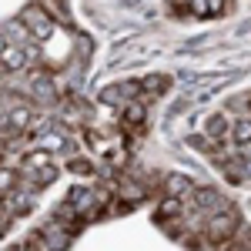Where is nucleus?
Returning a JSON list of instances; mask_svg holds the SVG:
<instances>
[{"label": "nucleus", "mask_w": 251, "mask_h": 251, "mask_svg": "<svg viewBox=\"0 0 251 251\" xmlns=\"http://www.w3.org/2000/svg\"><path fill=\"white\" fill-rule=\"evenodd\" d=\"M24 251H30V248H24Z\"/></svg>", "instance_id": "nucleus-23"}, {"label": "nucleus", "mask_w": 251, "mask_h": 251, "mask_svg": "<svg viewBox=\"0 0 251 251\" xmlns=\"http://www.w3.org/2000/svg\"><path fill=\"white\" fill-rule=\"evenodd\" d=\"M141 91H144V94H164V91H168V77H161V74L144 77L141 80Z\"/></svg>", "instance_id": "nucleus-19"}, {"label": "nucleus", "mask_w": 251, "mask_h": 251, "mask_svg": "<svg viewBox=\"0 0 251 251\" xmlns=\"http://www.w3.org/2000/svg\"><path fill=\"white\" fill-rule=\"evenodd\" d=\"M17 177H20V174L14 171V168L0 164V194H14V191H17Z\"/></svg>", "instance_id": "nucleus-18"}, {"label": "nucleus", "mask_w": 251, "mask_h": 251, "mask_svg": "<svg viewBox=\"0 0 251 251\" xmlns=\"http://www.w3.org/2000/svg\"><path fill=\"white\" fill-rule=\"evenodd\" d=\"M34 57H37V50H34V47L7 44V47L0 50V67H3V71H10V74H17V71H24Z\"/></svg>", "instance_id": "nucleus-5"}, {"label": "nucleus", "mask_w": 251, "mask_h": 251, "mask_svg": "<svg viewBox=\"0 0 251 251\" xmlns=\"http://www.w3.org/2000/svg\"><path fill=\"white\" fill-rule=\"evenodd\" d=\"M198 191V184H194L191 177H188V174H168V177H164V194H168V198H181V201H191V194Z\"/></svg>", "instance_id": "nucleus-7"}, {"label": "nucleus", "mask_w": 251, "mask_h": 251, "mask_svg": "<svg viewBox=\"0 0 251 251\" xmlns=\"http://www.w3.org/2000/svg\"><path fill=\"white\" fill-rule=\"evenodd\" d=\"M231 144H238V148H245V144H251V117H241V121H234L231 124Z\"/></svg>", "instance_id": "nucleus-16"}, {"label": "nucleus", "mask_w": 251, "mask_h": 251, "mask_svg": "<svg viewBox=\"0 0 251 251\" xmlns=\"http://www.w3.org/2000/svg\"><path fill=\"white\" fill-rule=\"evenodd\" d=\"M204 134H208V141H225V137L231 134V117L228 114H211L204 121Z\"/></svg>", "instance_id": "nucleus-11"}, {"label": "nucleus", "mask_w": 251, "mask_h": 251, "mask_svg": "<svg viewBox=\"0 0 251 251\" xmlns=\"http://www.w3.org/2000/svg\"><path fill=\"white\" fill-rule=\"evenodd\" d=\"M191 208H198V211H201V214H204V218H208V214L228 211L231 204H228V201H225L221 194L214 191V188H198V191L191 194Z\"/></svg>", "instance_id": "nucleus-6"}, {"label": "nucleus", "mask_w": 251, "mask_h": 251, "mask_svg": "<svg viewBox=\"0 0 251 251\" xmlns=\"http://www.w3.org/2000/svg\"><path fill=\"white\" fill-rule=\"evenodd\" d=\"M0 218H3V204H0Z\"/></svg>", "instance_id": "nucleus-22"}, {"label": "nucleus", "mask_w": 251, "mask_h": 251, "mask_svg": "<svg viewBox=\"0 0 251 251\" xmlns=\"http://www.w3.org/2000/svg\"><path fill=\"white\" fill-rule=\"evenodd\" d=\"M47 164H50V154L47 151H30V154L20 161V174H34L40 168H47Z\"/></svg>", "instance_id": "nucleus-15"}, {"label": "nucleus", "mask_w": 251, "mask_h": 251, "mask_svg": "<svg viewBox=\"0 0 251 251\" xmlns=\"http://www.w3.org/2000/svg\"><path fill=\"white\" fill-rule=\"evenodd\" d=\"M234 231H238V211H234V208L204 218V238H208L211 245H225Z\"/></svg>", "instance_id": "nucleus-2"}, {"label": "nucleus", "mask_w": 251, "mask_h": 251, "mask_svg": "<svg viewBox=\"0 0 251 251\" xmlns=\"http://www.w3.org/2000/svg\"><path fill=\"white\" fill-rule=\"evenodd\" d=\"M67 168H71L74 174H91V171H94V168H91V161H84V157H71V161H67Z\"/></svg>", "instance_id": "nucleus-21"}, {"label": "nucleus", "mask_w": 251, "mask_h": 251, "mask_svg": "<svg viewBox=\"0 0 251 251\" xmlns=\"http://www.w3.org/2000/svg\"><path fill=\"white\" fill-rule=\"evenodd\" d=\"M137 91H141V84H127V80H121V84L104 87V91H100V100H104L107 107H117V104H127V97H134Z\"/></svg>", "instance_id": "nucleus-8"}, {"label": "nucleus", "mask_w": 251, "mask_h": 251, "mask_svg": "<svg viewBox=\"0 0 251 251\" xmlns=\"http://www.w3.org/2000/svg\"><path fill=\"white\" fill-rule=\"evenodd\" d=\"M34 201H37V191H30V188H27V191L24 194H10V211L14 214H30L34 211Z\"/></svg>", "instance_id": "nucleus-14"}, {"label": "nucleus", "mask_w": 251, "mask_h": 251, "mask_svg": "<svg viewBox=\"0 0 251 251\" xmlns=\"http://www.w3.org/2000/svg\"><path fill=\"white\" fill-rule=\"evenodd\" d=\"M100 201H104V198H100L97 191H91V188H74V191L67 194V204L74 208V214H77L80 221H91V218L97 214L94 208L100 204Z\"/></svg>", "instance_id": "nucleus-4"}, {"label": "nucleus", "mask_w": 251, "mask_h": 251, "mask_svg": "<svg viewBox=\"0 0 251 251\" xmlns=\"http://www.w3.org/2000/svg\"><path fill=\"white\" fill-rule=\"evenodd\" d=\"M64 121H67V124H80V121H84V117H87V111H84V107H80V104H67V107H64Z\"/></svg>", "instance_id": "nucleus-20"}, {"label": "nucleus", "mask_w": 251, "mask_h": 251, "mask_svg": "<svg viewBox=\"0 0 251 251\" xmlns=\"http://www.w3.org/2000/svg\"><path fill=\"white\" fill-rule=\"evenodd\" d=\"M20 24L27 27V34H30L34 40H47L50 34H54V17H50L44 7H37V3L27 7V10L20 14Z\"/></svg>", "instance_id": "nucleus-3"}, {"label": "nucleus", "mask_w": 251, "mask_h": 251, "mask_svg": "<svg viewBox=\"0 0 251 251\" xmlns=\"http://www.w3.org/2000/svg\"><path fill=\"white\" fill-rule=\"evenodd\" d=\"M248 251H251V248H248Z\"/></svg>", "instance_id": "nucleus-24"}, {"label": "nucleus", "mask_w": 251, "mask_h": 251, "mask_svg": "<svg viewBox=\"0 0 251 251\" xmlns=\"http://www.w3.org/2000/svg\"><path fill=\"white\" fill-rule=\"evenodd\" d=\"M144 194H148V188H144V184H137L134 177H124V181L117 184V198H121L124 204H134V201H141Z\"/></svg>", "instance_id": "nucleus-13"}, {"label": "nucleus", "mask_w": 251, "mask_h": 251, "mask_svg": "<svg viewBox=\"0 0 251 251\" xmlns=\"http://www.w3.org/2000/svg\"><path fill=\"white\" fill-rule=\"evenodd\" d=\"M144 100H127V107H124V127H141L144 124Z\"/></svg>", "instance_id": "nucleus-17"}, {"label": "nucleus", "mask_w": 251, "mask_h": 251, "mask_svg": "<svg viewBox=\"0 0 251 251\" xmlns=\"http://www.w3.org/2000/svg\"><path fill=\"white\" fill-rule=\"evenodd\" d=\"M71 241H74V228H71V225H60V221L50 218L47 228L34 231V238L27 241V248H34V251H67Z\"/></svg>", "instance_id": "nucleus-1"}, {"label": "nucleus", "mask_w": 251, "mask_h": 251, "mask_svg": "<svg viewBox=\"0 0 251 251\" xmlns=\"http://www.w3.org/2000/svg\"><path fill=\"white\" fill-rule=\"evenodd\" d=\"M34 97H37V104H57V87H54V80L47 77V74H34Z\"/></svg>", "instance_id": "nucleus-12"}, {"label": "nucleus", "mask_w": 251, "mask_h": 251, "mask_svg": "<svg viewBox=\"0 0 251 251\" xmlns=\"http://www.w3.org/2000/svg\"><path fill=\"white\" fill-rule=\"evenodd\" d=\"M37 148H40V151H47V154H60V151H67V148H71V137L60 134L57 127H54V131H47V134L37 137Z\"/></svg>", "instance_id": "nucleus-10"}, {"label": "nucleus", "mask_w": 251, "mask_h": 251, "mask_svg": "<svg viewBox=\"0 0 251 251\" xmlns=\"http://www.w3.org/2000/svg\"><path fill=\"white\" fill-rule=\"evenodd\" d=\"M30 124H34V111H30V107H20V104L0 117V127H3V131H24V127H30Z\"/></svg>", "instance_id": "nucleus-9"}]
</instances>
